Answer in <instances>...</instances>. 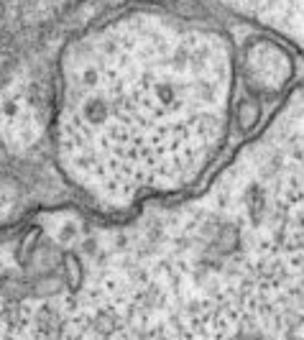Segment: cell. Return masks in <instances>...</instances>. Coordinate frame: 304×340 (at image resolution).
Returning <instances> with one entry per match:
<instances>
[{"label":"cell","instance_id":"1","mask_svg":"<svg viewBox=\"0 0 304 340\" xmlns=\"http://www.w3.org/2000/svg\"><path fill=\"white\" fill-rule=\"evenodd\" d=\"M46 317H28L26 305L0 312V340H46Z\"/></svg>","mask_w":304,"mask_h":340}]
</instances>
